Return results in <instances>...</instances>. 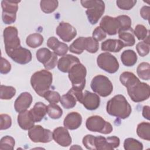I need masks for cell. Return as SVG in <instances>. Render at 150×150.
<instances>
[{"label": "cell", "mask_w": 150, "mask_h": 150, "mask_svg": "<svg viewBox=\"0 0 150 150\" xmlns=\"http://www.w3.org/2000/svg\"><path fill=\"white\" fill-rule=\"evenodd\" d=\"M100 27L109 35H115L120 30V25L117 18L107 15L102 18Z\"/></svg>", "instance_id": "16"}, {"label": "cell", "mask_w": 150, "mask_h": 150, "mask_svg": "<svg viewBox=\"0 0 150 150\" xmlns=\"http://www.w3.org/2000/svg\"><path fill=\"white\" fill-rule=\"evenodd\" d=\"M140 15L145 20H149L150 8L149 6H144L140 9Z\"/></svg>", "instance_id": "47"}, {"label": "cell", "mask_w": 150, "mask_h": 150, "mask_svg": "<svg viewBox=\"0 0 150 150\" xmlns=\"http://www.w3.org/2000/svg\"><path fill=\"white\" fill-rule=\"evenodd\" d=\"M68 73L72 88L77 90L83 91L86 84V76L87 74L86 67L80 63H77L71 67Z\"/></svg>", "instance_id": "5"}, {"label": "cell", "mask_w": 150, "mask_h": 150, "mask_svg": "<svg viewBox=\"0 0 150 150\" xmlns=\"http://www.w3.org/2000/svg\"><path fill=\"white\" fill-rule=\"evenodd\" d=\"M99 49V43L92 37H86L85 50L91 53H96Z\"/></svg>", "instance_id": "37"}, {"label": "cell", "mask_w": 150, "mask_h": 150, "mask_svg": "<svg viewBox=\"0 0 150 150\" xmlns=\"http://www.w3.org/2000/svg\"><path fill=\"white\" fill-rule=\"evenodd\" d=\"M43 97L50 103H57L60 101L61 97L58 92L53 90H48L44 94Z\"/></svg>", "instance_id": "41"}, {"label": "cell", "mask_w": 150, "mask_h": 150, "mask_svg": "<svg viewBox=\"0 0 150 150\" xmlns=\"http://www.w3.org/2000/svg\"><path fill=\"white\" fill-rule=\"evenodd\" d=\"M120 80L127 88L128 96L135 103L144 101L150 96V87L145 83L141 82L132 72L124 71L121 74Z\"/></svg>", "instance_id": "1"}, {"label": "cell", "mask_w": 150, "mask_h": 150, "mask_svg": "<svg viewBox=\"0 0 150 150\" xmlns=\"http://www.w3.org/2000/svg\"><path fill=\"white\" fill-rule=\"evenodd\" d=\"M80 103L88 110H95L100 106V98L98 94L86 90L83 92Z\"/></svg>", "instance_id": "18"}, {"label": "cell", "mask_w": 150, "mask_h": 150, "mask_svg": "<svg viewBox=\"0 0 150 150\" xmlns=\"http://www.w3.org/2000/svg\"><path fill=\"white\" fill-rule=\"evenodd\" d=\"M124 47L123 43L120 39H107L101 43V49L104 52H118Z\"/></svg>", "instance_id": "24"}, {"label": "cell", "mask_w": 150, "mask_h": 150, "mask_svg": "<svg viewBox=\"0 0 150 150\" xmlns=\"http://www.w3.org/2000/svg\"><path fill=\"white\" fill-rule=\"evenodd\" d=\"M53 139L59 145L66 147L71 144V138L65 127H59L55 128L52 132Z\"/></svg>", "instance_id": "17"}, {"label": "cell", "mask_w": 150, "mask_h": 150, "mask_svg": "<svg viewBox=\"0 0 150 150\" xmlns=\"http://www.w3.org/2000/svg\"><path fill=\"white\" fill-rule=\"evenodd\" d=\"M106 33L100 26L96 27L93 32L92 38L97 42L103 40L106 38Z\"/></svg>", "instance_id": "45"}, {"label": "cell", "mask_w": 150, "mask_h": 150, "mask_svg": "<svg viewBox=\"0 0 150 150\" xmlns=\"http://www.w3.org/2000/svg\"><path fill=\"white\" fill-rule=\"evenodd\" d=\"M47 114L50 118L57 120L62 116L63 110L56 103H50L47 105Z\"/></svg>", "instance_id": "34"}, {"label": "cell", "mask_w": 150, "mask_h": 150, "mask_svg": "<svg viewBox=\"0 0 150 150\" xmlns=\"http://www.w3.org/2000/svg\"><path fill=\"white\" fill-rule=\"evenodd\" d=\"M80 3L84 8L87 9L86 13L88 22L91 25L97 23L104 13V2L101 0H83Z\"/></svg>", "instance_id": "4"}, {"label": "cell", "mask_w": 150, "mask_h": 150, "mask_svg": "<svg viewBox=\"0 0 150 150\" xmlns=\"http://www.w3.org/2000/svg\"><path fill=\"white\" fill-rule=\"evenodd\" d=\"M138 136L146 141L150 140V124L149 122H142L139 123L137 128Z\"/></svg>", "instance_id": "29"}, {"label": "cell", "mask_w": 150, "mask_h": 150, "mask_svg": "<svg viewBox=\"0 0 150 150\" xmlns=\"http://www.w3.org/2000/svg\"><path fill=\"white\" fill-rule=\"evenodd\" d=\"M11 70V63L5 58L1 57V68L0 72L1 74H7Z\"/></svg>", "instance_id": "46"}, {"label": "cell", "mask_w": 150, "mask_h": 150, "mask_svg": "<svg viewBox=\"0 0 150 150\" xmlns=\"http://www.w3.org/2000/svg\"><path fill=\"white\" fill-rule=\"evenodd\" d=\"M20 2V1L16 0H2L1 1L2 19L5 24L9 25L15 22L18 9V4Z\"/></svg>", "instance_id": "8"}, {"label": "cell", "mask_w": 150, "mask_h": 150, "mask_svg": "<svg viewBox=\"0 0 150 150\" xmlns=\"http://www.w3.org/2000/svg\"><path fill=\"white\" fill-rule=\"evenodd\" d=\"M6 53L15 62L20 64H25L29 63L32 57L30 51L22 46L7 51Z\"/></svg>", "instance_id": "14"}, {"label": "cell", "mask_w": 150, "mask_h": 150, "mask_svg": "<svg viewBox=\"0 0 150 150\" xmlns=\"http://www.w3.org/2000/svg\"><path fill=\"white\" fill-rule=\"evenodd\" d=\"M56 34L65 42H69L77 35V30L74 27L67 22H61L56 30Z\"/></svg>", "instance_id": "15"}, {"label": "cell", "mask_w": 150, "mask_h": 150, "mask_svg": "<svg viewBox=\"0 0 150 150\" xmlns=\"http://www.w3.org/2000/svg\"><path fill=\"white\" fill-rule=\"evenodd\" d=\"M124 148L125 150H142L143 144L137 139L128 138L124 140Z\"/></svg>", "instance_id": "35"}, {"label": "cell", "mask_w": 150, "mask_h": 150, "mask_svg": "<svg viewBox=\"0 0 150 150\" xmlns=\"http://www.w3.org/2000/svg\"><path fill=\"white\" fill-rule=\"evenodd\" d=\"M136 3L135 0H117L116 1L117 6L122 10H130Z\"/></svg>", "instance_id": "42"}, {"label": "cell", "mask_w": 150, "mask_h": 150, "mask_svg": "<svg viewBox=\"0 0 150 150\" xmlns=\"http://www.w3.org/2000/svg\"><path fill=\"white\" fill-rule=\"evenodd\" d=\"M92 90L98 95L105 97L111 94L113 90V86L110 79L101 74L94 77L91 81Z\"/></svg>", "instance_id": "6"}, {"label": "cell", "mask_w": 150, "mask_h": 150, "mask_svg": "<svg viewBox=\"0 0 150 150\" xmlns=\"http://www.w3.org/2000/svg\"><path fill=\"white\" fill-rule=\"evenodd\" d=\"M106 111L111 116L125 119L130 115L132 109L125 97L122 94H117L108 101Z\"/></svg>", "instance_id": "2"}, {"label": "cell", "mask_w": 150, "mask_h": 150, "mask_svg": "<svg viewBox=\"0 0 150 150\" xmlns=\"http://www.w3.org/2000/svg\"><path fill=\"white\" fill-rule=\"evenodd\" d=\"M137 55L132 50H124L121 54V60L122 64L127 67L134 66L137 62Z\"/></svg>", "instance_id": "28"}, {"label": "cell", "mask_w": 150, "mask_h": 150, "mask_svg": "<svg viewBox=\"0 0 150 150\" xmlns=\"http://www.w3.org/2000/svg\"><path fill=\"white\" fill-rule=\"evenodd\" d=\"M15 144V139L13 137L6 135L2 137L0 141V149H9L12 150Z\"/></svg>", "instance_id": "38"}, {"label": "cell", "mask_w": 150, "mask_h": 150, "mask_svg": "<svg viewBox=\"0 0 150 150\" xmlns=\"http://www.w3.org/2000/svg\"><path fill=\"white\" fill-rule=\"evenodd\" d=\"M28 136L30 140L35 143H47L53 139L52 132L40 125L32 127L28 131Z\"/></svg>", "instance_id": "11"}, {"label": "cell", "mask_w": 150, "mask_h": 150, "mask_svg": "<svg viewBox=\"0 0 150 150\" xmlns=\"http://www.w3.org/2000/svg\"><path fill=\"white\" fill-rule=\"evenodd\" d=\"M43 36L38 33L29 35L26 39V45L31 48H36L42 45L43 42Z\"/></svg>", "instance_id": "30"}, {"label": "cell", "mask_w": 150, "mask_h": 150, "mask_svg": "<svg viewBox=\"0 0 150 150\" xmlns=\"http://www.w3.org/2000/svg\"><path fill=\"white\" fill-rule=\"evenodd\" d=\"M58 5L59 2L56 0H42L40 2L41 10L46 13L54 12L58 7Z\"/></svg>", "instance_id": "33"}, {"label": "cell", "mask_w": 150, "mask_h": 150, "mask_svg": "<svg viewBox=\"0 0 150 150\" xmlns=\"http://www.w3.org/2000/svg\"><path fill=\"white\" fill-rule=\"evenodd\" d=\"M117 18V19L119 21L120 25V31L124 30H127V29L131 28V19L130 17H129L127 15H122L118 16Z\"/></svg>", "instance_id": "40"}, {"label": "cell", "mask_w": 150, "mask_h": 150, "mask_svg": "<svg viewBox=\"0 0 150 150\" xmlns=\"http://www.w3.org/2000/svg\"><path fill=\"white\" fill-rule=\"evenodd\" d=\"M118 38L123 43L125 46H132L135 43V39L134 34V30L131 28L121 30L118 33Z\"/></svg>", "instance_id": "26"}, {"label": "cell", "mask_w": 150, "mask_h": 150, "mask_svg": "<svg viewBox=\"0 0 150 150\" xmlns=\"http://www.w3.org/2000/svg\"><path fill=\"white\" fill-rule=\"evenodd\" d=\"M134 34L139 40H144L149 36V30L144 25H137L134 30Z\"/></svg>", "instance_id": "39"}, {"label": "cell", "mask_w": 150, "mask_h": 150, "mask_svg": "<svg viewBox=\"0 0 150 150\" xmlns=\"http://www.w3.org/2000/svg\"><path fill=\"white\" fill-rule=\"evenodd\" d=\"M137 73L138 77L144 80L150 79V64L147 62L141 63L137 67Z\"/></svg>", "instance_id": "32"}, {"label": "cell", "mask_w": 150, "mask_h": 150, "mask_svg": "<svg viewBox=\"0 0 150 150\" xmlns=\"http://www.w3.org/2000/svg\"><path fill=\"white\" fill-rule=\"evenodd\" d=\"M77 101V98L71 89L69 90L66 94L63 95L60 100L62 105L66 109L73 108L76 105Z\"/></svg>", "instance_id": "27"}, {"label": "cell", "mask_w": 150, "mask_h": 150, "mask_svg": "<svg viewBox=\"0 0 150 150\" xmlns=\"http://www.w3.org/2000/svg\"><path fill=\"white\" fill-rule=\"evenodd\" d=\"M36 56L38 60L43 64L46 70L53 69L57 65V55L47 48L43 47L38 49L36 52Z\"/></svg>", "instance_id": "13"}, {"label": "cell", "mask_w": 150, "mask_h": 150, "mask_svg": "<svg viewBox=\"0 0 150 150\" xmlns=\"http://www.w3.org/2000/svg\"><path fill=\"white\" fill-rule=\"evenodd\" d=\"M16 89L12 86L1 85L0 98L1 100H10L15 96Z\"/></svg>", "instance_id": "36"}, {"label": "cell", "mask_w": 150, "mask_h": 150, "mask_svg": "<svg viewBox=\"0 0 150 150\" xmlns=\"http://www.w3.org/2000/svg\"><path fill=\"white\" fill-rule=\"evenodd\" d=\"M30 112L35 122H40L47 114V105L42 102H38L30 110Z\"/></svg>", "instance_id": "25"}, {"label": "cell", "mask_w": 150, "mask_h": 150, "mask_svg": "<svg viewBox=\"0 0 150 150\" xmlns=\"http://www.w3.org/2000/svg\"><path fill=\"white\" fill-rule=\"evenodd\" d=\"M46 45L57 56H63L66 55L69 50V47L67 44L60 42L54 36L50 37L47 39Z\"/></svg>", "instance_id": "20"}, {"label": "cell", "mask_w": 150, "mask_h": 150, "mask_svg": "<svg viewBox=\"0 0 150 150\" xmlns=\"http://www.w3.org/2000/svg\"><path fill=\"white\" fill-rule=\"evenodd\" d=\"M32 96L28 92H23L16 99L14 108L16 112L20 113L27 110L32 102Z\"/></svg>", "instance_id": "19"}, {"label": "cell", "mask_w": 150, "mask_h": 150, "mask_svg": "<svg viewBox=\"0 0 150 150\" xmlns=\"http://www.w3.org/2000/svg\"><path fill=\"white\" fill-rule=\"evenodd\" d=\"M4 41L5 52L18 48L21 45V41L18 37V29L15 26H8L3 32Z\"/></svg>", "instance_id": "12"}, {"label": "cell", "mask_w": 150, "mask_h": 150, "mask_svg": "<svg viewBox=\"0 0 150 150\" xmlns=\"http://www.w3.org/2000/svg\"><path fill=\"white\" fill-rule=\"evenodd\" d=\"M0 129L4 130L9 128L12 125V119L11 117L6 114L0 115Z\"/></svg>", "instance_id": "44"}, {"label": "cell", "mask_w": 150, "mask_h": 150, "mask_svg": "<svg viewBox=\"0 0 150 150\" xmlns=\"http://www.w3.org/2000/svg\"><path fill=\"white\" fill-rule=\"evenodd\" d=\"M136 50L140 56H145L149 52V44L144 41L140 42L137 44Z\"/></svg>", "instance_id": "43"}, {"label": "cell", "mask_w": 150, "mask_h": 150, "mask_svg": "<svg viewBox=\"0 0 150 150\" xmlns=\"http://www.w3.org/2000/svg\"><path fill=\"white\" fill-rule=\"evenodd\" d=\"M120 144V138L116 136L104 137L103 136H94V150H113L118 148Z\"/></svg>", "instance_id": "10"}, {"label": "cell", "mask_w": 150, "mask_h": 150, "mask_svg": "<svg viewBox=\"0 0 150 150\" xmlns=\"http://www.w3.org/2000/svg\"><path fill=\"white\" fill-rule=\"evenodd\" d=\"M52 74L46 69L33 73L30 78V84L35 91L40 97L49 90L52 83Z\"/></svg>", "instance_id": "3"}, {"label": "cell", "mask_w": 150, "mask_h": 150, "mask_svg": "<svg viewBox=\"0 0 150 150\" xmlns=\"http://www.w3.org/2000/svg\"><path fill=\"white\" fill-rule=\"evenodd\" d=\"M79 63H80V60L77 57L71 54H66L59 59L57 67L60 71L68 73L73 66Z\"/></svg>", "instance_id": "21"}, {"label": "cell", "mask_w": 150, "mask_h": 150, "mask_svg": "<svg viewBox=\"0 0 150 150\" xmlns=\"http://www.w3.org/2000/svg\"><path fill=\"white\" fill-rule=\"evenodd\" d=\"M149 112L150 109L148 105H145L142 108V116L144 118H146L148 120H149Z\"/></svg>", "instance_id": "48"}, {"label": "cell", "mask_w": 150, "mask_h": 150, "mask_svg": "<svg viewBox=\"0 0 150 150\" xmlns=\"http://www.w3.org/2000/svg\"><path fill=\"white\" fill-rule=\"evenodd\" d=\"M86 127L91 132L109 134L112 131V126L99 115H92L88 117L86 122Z\"/></svg>", "instance_id": "7"}, {"label": "cell", "mask_w": 150, "mask_h": 150, "mask_svg": "<svg viewBox=\"0 0 150 150\" xmlns=\"http://www.w3.org/2000/svg\"><path fill=\"white\" fill-rule=\"evenodd\" d=\"M81 115L79 112L75 111L69 113L63 121L64 127L70 130L77 129L81 125Z\"/></svg>", "instance_id": "22"}, {"label": "cell", "mask_w": 150, "mask_h": 150, "mask_svg": "<svg viewBox=\"0 0 150 150\" xmlns=\"http://www.w3.org/2000/svg\"><path fill=\"white\" fill-rule=\"evenodd\" d=\"M17 120L19 126L24 130H29L30 129L34 126L35 122L30 110H26L19 113Z\"/></svg>", "instance_id": "23"}, {"label": "cell", "mask_w": 150, "mask_h": 150, "mask_svg": "<svg viewBox=\"0 0 150 150\" xmlns=\"http://www.w3.org/2000/svg\"><path fill=\"white\" fill-rule=\"evenodd\" d=\"M85 39L86 37H80L76 39L70 46L69 50L70 52L80 54L85 50Z\"/></svg>", "instance_id": "31"}, {"label": "cell", "mask_w": 150, "mask_h": 150, "mask_svg": "<svg viewBox=\"0 0 150 150\" xmlns=\"http://www.w3.org/2000/svg\"><path fill=\"white\" fill-rule=\"evenodd\" d=\"M98 66L108 73H115L119 69V63L116 57L108 52L100 54L97 58Z\"/></svg>", "instance_id": "9"}]
</instances>
